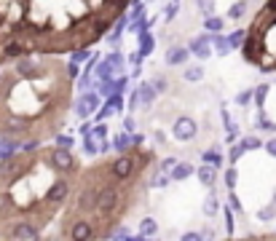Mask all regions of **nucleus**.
Here are the masks:
<instances>
[{"instance_id":"nucleus-26","label":"nucleus","mask_w":276,"mask_h":241,"mask_svg":"<svg viewBox=\"0 0 276 241\" xmlns=\"http://www.w3.org/2000/svg\"><path fill=\"white\" fill-rule=\"evenodd\" d=\"M228 38V43H231V48H241V43H244V38H247V30H233L231 35H225Z\"/></svg>"},{"instance_id":"nucleus-15","label":"nucleus","mask_w":276,"mask_h":241,"mask_svg":"<svg viewBox=\"0 0 276 241\" xmlns=\"http://www.w3.org/2000/svg\"><path fill=\"white\" fill-rule=\"evenodd\" d=\"M94 73H97V81H108V78H115L118 70L108 59H102L100 64H94Z\"/></svg>"},{"instance_id":"nucleus-16","label":"nucleus","mask_w":276,"mask_h":241,"mask_svg":"<svg viewBox=\"0 0 276 241\" xmlns=\"http://www.w3.org/2000/svg\"><path fill=\"white\" fill-rule=\"evenodd\" d=\"M159 233V223H156L153 217H145L140 223V233H137V239H150V236H156Z\"/></svg>"},{"instance_id":"nucleus-29","label":"nucleus","mask_w":276,"mask_h":241,"mask_svg":"<svg viewBox=\"0 0 276 241\" xmlns=\"http://www.w3.org/2000/svg\"><path fill=\"white\" fill-rule=\"evenodd\" d=\"M97 91H100V96H110V94L115 91L113 78H108V81H100V83H97Z\"/></svg>"},{"instance_id":"nucleus-12","label":"nucleus","mask_w":276,"mask_h":241,"mask_svg":"<svg viewBox=\"0 0 276 241\" xmlns=\"http://www.w3.org/2000/svg\"><path fill=\"white\" fill-rule=\"evenodd\" d=\"M196 174H199V182H201V185H207V188H212L215 180H218V172H215L212 164H201L199 169H196Z\"/></svg>"},{"instance_id":"nucleus-9","label":"nucleus","mask_w":276,"mask_h":241,"mask_svg":"<svg viewBox=\"0 0 276 241\" xmlns=\"http://www.w3.org/2000/svg\"><path fill=\"white\" fill-rule=\"evenodd\" d=\"M188 56H190L188 46H172V48L164 54V62H166L169 67H180V64H188Z\"/></svg>"},{"instance_id":"nucleus-56","label":"nucleus","mask_w":276,"mask_h":241,"mask_svg":"<svg viewBox=\"0 0 276 241\" xmlns=\"http://www.w3.org/2000/svg\"><path fill=\"white\" fill-rule=\"evenodd\" d=\"M274 204H276V191H274Z\"/></svg>"},{"instance_id":"nucleus-31","label":"nucleus","mask_w":276,"mask_h":241,"mask_svg":"<svg viewBox=\"0 0 276 241\" xmlns=\"http://www.w3.org/2000/svg\"><path fill=\"white\" fill-rule=\"evenodd\" d=\"M89 134L94 137L97 142H100V140H108V126H105V123L100 121V123H97V126H91V132H89Z\"/></svg>"},{"instance_id":"nucleus-19","label":"nucleus","mask_w":276,"mask_h":241,"mask_svg":"<svg viewBox=\"0 0 276 241\" xmlns=\"http://www.w3.org/2000/svg\"><path fill=\"white\" fill-rule=\"evenodd\" d=\"M83 153H86L89 158H94V155H100V142H97L91 134H83Z\"/></svg>"},{"instance_id":"nucleus-37","label":"nucleus","mask_w":276,"mask_h":241,"mask_svg":"<svg viewBox=\"0 0 276 241\" xmlns=\"http://www.w3.org/2000/svg\"><path fill=\"white\" fill-rule=\"evenodd\" d=\"M199 11L204 16H212L215 14V0H199Z\"/></svg>"},{"instance_id":"nucleus-55","label":"nucleus","mask_w":276,"mask_h":241,"mask_svg":"<svg viewBox=\"0 0 276 241\" xmlns=\"http://www.w3.org/2000/svg\"><path fill=\"white\" fill-rule=\"evenodd\" d=\"M91 132V123H81V134H89Z\"/></svg>"},{"instance_id":"nucleus-21","label":"nucleus","mask_w":276,"mask_h":241,"mask_svg":"<svg viewBox=\"0 0 276 241\" xmlns=\"http://www.w3.org/2000/svg\"><path fill=\"white\" fill-rule=\"evenodd\" d=\"M268 91H271V86L268 83H263V86H258L252 91V96H255V105H258V110L266 107V96H268Z\"/></svg>"},{"instance_id":"nucleus-11","label":"nucleus","mask_w":276,"mask_h":241,"mask_svg":"<svg viewBox=\"0 0 276 241\" xmlns=\"http://www.w3.org/2000/svg\"><path fill=\"white\" fill-rule=\"evenodd\" d=\"M137 94H140V102H142V105L150 107V105L156 102V94H159V91H156L153 83L145 81V83H140V86H137Z\"/></svg>"},{"instance_id":"nucleus-47","label":"nucleus","mask_w":276,"mask_h":241,"mask_svg":"<svg viewBox=\"0 0 276 241\" xmlns=\"http://www.w3.org/2000/svg\"><path fill=\"white\" fill-rule=\"evenodd\" d=\"M263 147H266V153H268V155H274V158H276V140L263 142Z\"/></svg>"},{"instance_id":"nucleus-6","label":"nucleus","mask_w":276,"mask_h":241,"mask_svg":"<svg viewBox=\"0 0 276 241\" xmlns=\"http://www.w3.org/2000/svg\"><path fill=\"white\" fill-rule=\"evenodd\" d=\"M172 134H174L177 142H190V140H196V134H199V123L193 118H188V115H180L172 126Z\"/></svg>"},{"instance_id":"nucleus-49","label":"nucleus","mask_w":276,"mask_h":241,"mask_svg":"<svg viewBox=\"0 0 276 241\" xmlns=\"http://www.w3.org/2000/svg\"><path fill=\"white\" fill-rule=\"evenodd\" d=\"M236 140H239V129H236V126H233V129H231V132H228V134H225V142H228V145H233V142H236Z\"/></svg>"},{"instance_id":"nucleus-30","label":"nucleus","mask_w":276,"mask_h":241,"mask_svg":"<svg viewBox=\"0 0 276 241\" xmlns=\"http://www.w3.org/2000/svg\"><path fill=\"white\" fill-rule=\"evenodd\" d=\"M70 56H73V62H75V64H81V62H89V56H91V48H75V51H70Z\"/></svg>"},{"instance_id":"nucleus-39","label":"nucleus","mask_w":276,"mask_h":241,"mask_svg":"<svg viewBox=\"0 0 276 241\" xmlns=\"http://www.w3.org/2000/svg\"><path fill=\"white\" fill-rule=\"evenodd\" d=\"M140 16H145V5H142V3H134V8H131V14H129V22H137Z\"/></svg>"},{"instance_id":"nucleus-36","label":"nucleus","mask_w":276,"mask_h":241,"mask_svg":"<svg viewBox=\"0 0 276 241\" xmlns=\"http://www.w3.org/2000/svg\"><path fill=\"white\" fill-rule=\"evenodd\" d=\"M241 155H244V147H241L239 142H233V145H231V153H228V161H231V164H236Z\"/></svg>"},{"instance_id":"nucleus-1","label":"nucleus","mask_w":276,"mask_h":241,"mask_svg":"<svg viewBox=\"0 0 276 241\" xmlns=\"http://www.w3.org/2000/svg\"><path fill=\"white\" fill-rule=\"evenodd\" d=\"M129 5L131 0H0V64L91 48Z\"/></svg>"},{"instance_id":"nucleus-45","label":"nucleus","mask_w":276,"mask_h":241,"mask_svg":"<svg viewBox=\"0 0 276 241\" xmlns=\"http://www.w3.org/2000/svg\"><path fill=\"white\" fill-rule=\"evenodd\" d=\"M140 105H142V102H140V94H137V89H134V91H131V96H129V110H137Z\"/></svg>"},{"instance_id":"nucleus-8","label":"nucleus","mask_w":276,"mask_h":241,"mask_svg":"<svg viewBox=\"0 0 276 241\" xmlns=\"http://www.w3.org/2000/svg\"><path fill=\"white\" fill-rule=\"evenodd\" d=\"M188 51H190V56H199V59L212 56V41H209V35H199L193 41H188Z\"/></svg>"},{"instance_id":"nucleus-7","label":"nucleus","mask_w":276,"mask_h":241,"mask_svg":"<svg viewBox=\"0 0 276 241\" xmlns=\"http://www.w3.org/2000/svg\"><path fill=\"white\" fill-rule=\"evenodd\" d=\"M97 107H100V91H91V89L83 91L81 99L75 102V113H78V118H81V121H86Z\"/></svg>"},{"instance_id":"nucleus-41","label":"nucleus","mask_w":276,"mask_h":241,"mask_svg":"<svg viewBox=\"0 0 276 241\" xmlns=\"http://www.w3.org/2000/svg\"><path fill=\"white\" fill-rule=\"evenodd\" d=\"M174 16H177V0H174V3H169L166 8H164V19H166V22H172Z\"/></svg>"},{"instance_id":"nucleus-53","label":"nucleus","mask_w":276,"mask_h":241,"mask_svg":"<svg viewBox=\"0 0 276 241\" xmlns=\"http://www.w3.org/2000/svg\"><path fill=\"white\" fill-rule=\"evenodd\" d=\"M131 145H145V137H142V134H131Z\"/></svg>"},{"instance_id":"nucleus-38","label":"nucleus","mask_w":276,"mask_h":241,"mask_svg":"<svg viewBox=\"0 0 276 241\" xmlns=\"http://www.w3.org/2000/svg\"><path fill=\"white\" fill-rule=\"evenodd\" d=\"M54 140H56L54 145H59V147H73L75 145V140H73V137H67V134H56Z\"/></svg>"},{"instance_id":"nucleus-43","label":"nucleus","mask_w":276,"mask_h":241,"mask_svg":"<svg viewBox=\"0 0 276 241\" xmlns=\"http://www.w3.org/2000/svg\"><path fill=\"white\" fill-rule=\"evenodd\" d=\"M110 239H129V231H126V225H118L113 233H110Z\"/></svg>"},{"instance_id":"nucleus-27","label":"nucleus","mask_w":276,"mask_h":241,"mask_svg":"<svg viewBox=\"0 0 276 241\" xmlns=\"http://www.w3.org/2000/svg\"><path fill=\"white\" fill-rule=\"evenodd\" d=\"M169 182H172V177H169V172H161V169H159V172L153 174V180H150V185H153V188H166Z\"/></svg>"},{"instance_id":"nucleus-32","label":"nucleus","mask_w":276,"mask_h":241,"mask_svg":"<svg viewBox=\"0 0 276 241\" xmlns=\"http://www.w3.org/2000/svg\"><path fill=\"white\" fill-rule=\"evenodd\" d=\"M94 113H97V123H100V121H105V118H110V115H115V110H113V105H108V102H105L102 110L97 107Z\"/></svg>"},{"instance_id":"nucleus-46","label":"nucleus","mask_w":276,"mask_h":241,"mask_svg":"<svg viewBox=\"0 0 276 241\" xmlns=\"http://www.w3.org/2000/svg\"><path fill=\"white\" fill-rule=\"evenodd\" d=\"M174 164H177V158H172V155H169V158H164V161H161V166H159V169H161V172H169V169H172Z\"/></svg>"},{"instance_id":"nucleus-23","label":"nucleus","mask_w":276,"mask_h":241,"mask_svg":"<svg viewBox=\"0 0 276 241\" xmlns=\"http://www.w3.org/2000/svg\"><path fill=\"white\" fill-rule=\"evenodd\" d=\"M185 81H190V83H199L201 78H204V67L201 64H190V67H185Z\"/></svg>"},{"instance_id":"nucleus-17","label":"nucleus","mask_w":276,"mask_h":241,"mask_svg":"<svg viewBox=\"0 0 276 241\" xmlns=\"http://www.w3.org/2000/svg\"><path fill=\"white\" fill-rule=\"evenodd\" d=\"M110 147H113L115 153H123V150H129V147H131V134H129V132H121V134H115V137H113V142H110Z\"/></svg>"},{"instance_id":"nucleus-42","label":"nucleus","mask_w":276,"mask_h":241,"mask_svg":"<svg viewBox=\"0 0 276 241\" xmlns=\"http://www.w3.org/2000/svg\"><path fill=\"white\" fill-rule=\"evenodd\" d=\"M249 99H252V89H244L239 96H236V105H247Z\"/></svg>"},{"instance_id":"nucleus-28","label":"nucleus","mask_w":276,"mask_h":241,"mask_svg":"<svg viewBox=\"0 0 276 241\" xmlns=\"http://www.w3.org/2000/svg\"><path fill=\"white\" fill-rule=\"evenodd\" d=\"M239 145L244 147V153H247V150H258V147H263V140H258L255 134H249V137H244V140L239 142Z\"/></svg>"},{"instance_id":"nucleus-35","label":"nucleus","mask_w":276,"mask_h":241,"mask_svg":"<svg viewBox=\"0 0 276 241\" xmlns=\"http://www.w3.org/2000/svg\"><path fill=\"white\" fill-rule=\"evenodd\" d=\"M236 182H239V172H236V166L231 164V169L225 172V185H228V191H231V188H236Z\"/></svg>"},{"instance_id":"nucleus-25","label":"nucleus","mask_w":276,"mask_h":241,"mask_svg":"<svg viewBox=\"0 0 276 241\" xmlns=\"http://www.w3.org/2000/svg\"><path fill=\"white\" fill-rule=\"evenodd\" d=\"M105 102H108V105H113L115 113H123V91H113L110 96H105Z\"/></svg>"},{"instance_id":"nucleus-33","label":"nucleus","mask_w":276,"mask_h":241,"mask_svg":"<svg viewBox=\"0 0 276 241\" xmlns=\"http://www.w3.org/2000/svg\"><path fill=\"white\" fill-rule=\"evenodd\" d=\"M274 217H276V204L263 206V209L258 212V220H263V223H268V220H274Z\"/></svg>"},{"instance_id":"nucleus-3","label":"nucleus","mask_w":276,"mask_h":241,"mask_svg":"<svg viewBox=\"0 0 276 241\" xmlns=\"http://www.w3.org/2000/svg\"><path fill=\"white\" fill-rule=\"evenodd\" d=\"M73 83L67 62L54 54H27L0 64V140L24 150L54 140L73 110Z\"/></svg>"},{"instance_id":"nucleus-48","label":"nucleus","mask_w":276,"mask_h":241,"mask_svg":"<svg viewBox=\"0 0 276 241\" xmlns=\"http://www.w3.org/2000/svg\"><path fill=\"white\" fill-rule=\"evenodd\" d=\"M225 225H228V236L233 233V214H231V206L225 209Z\"/></svg>"},{"instance_id":"nucleus-24","label":"nucleus","mask_w":276,"mask_h":241,"mask_svg":"<svg viewBox=\"0 0 276 241\" xmlns=\"http://www.w3.org/2000/svg\"><path fill=\"white\" fill-rule=\"evenodd\" d=\"M244 14H247V0H239V3H233L231 8H228V16L236 19V22H239V19H244Z\"/></svg>"},{"instance_id":"nucleus-2","label":"nucleus","mask_w":276,"mask_h":241,"mask_svg":"<svg viewBox=\"0 0 276 241\" xmlns=\"http://www.w3.org/2000/svg\"><path fill=\"white\" fill-rule=\"evenodd\" d=\"M81 161L70 147L38 145L0 158V239L35 241L62 214Z\"/></svg>"},{"instance_id":"nucleus-54","label":"nucleus","mask_w":276,"mask_h":241,"mask_svg":"<svg viewBox=\"0 0 276 241\" xmlns=\"http://www.w3.org/2000/svg\"><path fill=\"white\" fill-rule=\"evenodd\" d=\"M196 239H204L201 233H182V241H196Z\"/></svg>"},{"instance_id":"nucleus-50","label":"nucleus","mask_w":276,"mask_h":241,"mask_svg":"<svg viewBox=\"0 0 276 241\" xmlns=\"http://www.w3.org/2000/svg\"><path fill=\"white\" fill-rule=\"evenodd\" d=\"M123 129H126L129 134H134V118H131V115H126V118H123Z\"/></svg>"},{"instance_id":"nucleus-5","label":"nucleus","mask_w":276,"mask_h":241,"mask_svg":"<svg viewBox=\"0 0 276 241\" xmlns=\"http://www.w3.org/2000/svg\"><path fill=\"white\" fill-rule=\"evenodd\" d=\"M241 56L260 73H276V0H266L247 27Z\"/></svg>"},{"instance_id":"nucleus-44","label":"nucleus","mask_w":276,"mask_h":241,"mask_svg":"<svg viewBox=\"0 0 276 241\" xmlns=\"http://www.w3.org/2000/svg\"><path fill=\"white\" fill-rule=\"evenodd\" d=\"M113 83H115V91H126V86H129V78H126V75H118Z\"/></svg>"},{"instance_id":"nucleus-52","label":"nucleus","mask_w":276,"mask_h":241,"mask_svg":"<svg viewBox=\"0 0 276 241\" xmlns=\"http://www.w3.org/2000/svg\"><path fill=\"white\" fill-rule=\"evenodd\" d=\"M153 86H156V91H159V94H161V91H166V89H169V83L164 81V78H159V81H156Z\"/></svg>"},{"instance_id":"nucleus-13","label":"nucleus","mask_w":276,"mask_h":241,"mask_svg":"<svg viewBox=\"0 0 276 241\" xmlns=\"http://www.w3.org/2000/svg\"><path fill=\"white\" fill-rule=\"evenodd\" d=\"M193 172H196V169L190 166V164H180V161H177V164L169 169V177H172L174 182H182V180H188Z\"/></svg>"},{"instance_id":"nucleus-4","label":"nucleus","mask_w":276,"mask_h":241,"mask_svg":"<svg viewBox=\"0 0 276 241\" xmlns=\"http://www.w3.org/2000/svg\"><path fill=\"white\" fill-rule=\"evenodd\" d=\"M153 161L156 153L150 147L131 145L115 158H102L86 169L81 166L67 204L56 217V239H110V233L145 198V174Z\"/></svg>"},{"instance_id":"nucleus-14","label":"nucleus","mask_w":276,"mask_h":241,"mask_svg":"<svg viewBox=\"0 0 276 241\" xmlns=\"http://www.w3.org/2000/svg\"><path fill=\"white\" fill-rule=\"evenodd\" d=\"M209 41H212V46H215V48H218V54L220 56H228V54H231V43H228V38L225 35H220V32H209Z\"/></svg>"},{"instance_id":"nucleus-51","label":"nucleus","mask_w":276,"mask_h":241,"mask_svg":"<svg viewBox=\"0 0 276 241\" xmlns=\"http://www.w3.org/2000/svg\"><path fill=\"white\" fill-rule=\"evenodd\" d=\"M78 86H81V91H89V86H91L89 73H83V75H81V83H78Z\"/></svg>"},{"instance_id":"nucleus-20","label":"nucleus","mask_w":276,"mask_h":241,"mask_svg":"<svg viewBox=\"0 0 276 241\" xmlns=\"http://www.w3.org/2000/svg\"><path fill=\"white\" fill-rule=\"evenodd\" d=\"M222 27H225V22H222L220 16H204V30L207 32H222Z\"/></svg>"},{"instance_id":"nucleus-10","label":"nucleus","mask_w":276,"mask_h":241,"mask_svg":"<svg viewBox=\"0 0 276 241\" xmlns=\"http://www.w3.org/2000/svg\"><path fill=\"white\" fill-rule=\"evenodd\" d=\"M137 38H140V48H137V56L142 59V56H150V54H153V46H156L153 35H150L148 30H140V35H137Z\"/></svg>"},{"instance_id":"nucleus-22","label":"nucleus","mask_w":276,"mask_h":241,"mask_svg":"<svg viewBox=\"0 0 276 241\" xmlns=\"http://www.w3.org/2000/svg\"><path fill=\"white\" fill-rule=\"evenodd\" d=\"M220 212V204H218V196H215V193H209L207 196V201H204V214H207V217H215V214Z\"/></svg>"},{"instance_id":"nucleus-34","label":"nucleus","mask_w":276,"mask_h":241,"mask_svg":"<svg viewBox=\"0 0 276 241\" xmlns=\"http://www.w3.org/2000/svg\"><path fill=\"white\" fill-rule=\"evenodd\" d=\"M105 59H108L110 64H113L115 70H121V67H123V54H121V51H110V54L105 56Z\"/></svg>"},{"instance_id":"nucleus-18","label":"nucleus","mask_w":276,"mask_h":241,"mask_svg":"<svg viewBox=\"0 0 276 241\" xmlns=\"http://www.w3.org/2000/svg\"><path fill=\"white\" fill-rule=\"evenodd\" d=\"M201 161H204V164H212L215 169H218L222 164V153L218 150V147H207V150L201 153Z\"/></svg>"},{"instance_id":"nucleus-40","label":"nucleus","mask_w":276,"mask_h":241,"mask_svg":"<svg viewBox=\"0 0 276 241\" xmlns=\"http://www.w3.org/2000/svg\"><path fill=\"white\" fill-rule=\"evenodd\" d=\"M228 193H231V196H228V201H231V209H233V212H244V206H241L239 196H236V193H233V188H231V191H228Z\"/></svg>"}]
</instances>
